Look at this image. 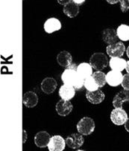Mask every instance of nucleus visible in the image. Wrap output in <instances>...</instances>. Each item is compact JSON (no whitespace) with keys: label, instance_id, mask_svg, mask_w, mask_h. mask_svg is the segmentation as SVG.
Returning <instances> with one entry per match:
<instances>
[{"label":"nucleus","instance_id":"bb28decb","mask_svg":"<svg viewBox=\"0 0 129 151\" xmlns=\"http://www.w3.org/2000/svg\"><path fill=\"white\" fill-rule=\"evenodd\" d=\"M57 1H58V2L60 4V5H64L67 3H68V2L72 1V0H57Z\"/></svg>","mask_w":129,"mask_h":151},{"label":"nucleus","instance_id":"2f4dec72","mask_svg":"<svg viewBox=\"0 0 129 151\" xmlns=\"http://www.w3.org/2000/svg\"><path fill=\"white\" fill-rule=\"evenodd\" d=\"M125 69H126V71H127L128 73H129V61H128L127 62V65H126Z\"/></svg>","mask_w":129,"mask_h":151},{"label":"nucleus","instance_id":"20e7f679","mask_svg":"<svg viewBox=\"0 0 129 151\" xmlns=\"http://www.w3.org/2000/svg\"><path fill=\"white\" fill-rule=\"evenodd\" d=\"M127 119V112L122 108H115L110 113V120L117 126L125 124Z\"/></svg>","mask_w":129,"mask_h":151},{"label":"nucleus","instance_id":"412c9836","mask_svg":"<svg viewBox=\"0 0 129 151\" xmlns=\"http://www.w3.org/2000/svg\"><path fill=\"white\" fill-rule=\"evenodd\" d=\"M77 72L81 78L85 79L93 75V67L90 63H81L77 66Z\"/></svg>","mask_w":129,"mask_h":151},{"label":"nucleus","instance_id":"9b49d317","mask_svg":"<svg viewBox=\"0 0 129 151\" xmlns=\"http://www.w3.org/2000/svg\"><path fill=\"white\" fill-rule=\"evenodd\" d=\"M50 139L51 136L48 132L46 131H41L34 136V143L38 147L43 148L48 146Z\"/></svg>","mask_w":129,"mask_h":151},{"label":"nucleus","instance_id":"a211bd4d","mask_svg":"<svg viewBox=\"0 0 129 151\" xmlns=\"http://www.w3.org/2000/svg\"><path fill=\"white\" fill-rule=\"evenodd\" d=\"M57 62L61 66L67 68L69 65L72 64V58L69 52L62 51L57 55Z\"/></svg>","mask_w":129,"mask_h":151},{"label":"nucleus","instance_id":"6ab92c4d","mask_svg":"<svg viewBox=\"0 0 129 151\" xmlns=\"http://www.w3.org/2000/svg\"><path fill=\"white\" fill-rule=\"evenodd\" d=\"M63 11L64 14L70 18L75 17L79 12V6L75 2L71 1L66 5H64Z\"/></svg>","mask_w":129,"mask_h":151},{"label":"nucleus","instance_id":"4be33fe9","mask_svg":"<svg viewBox=\"0 0 129 151\" xmlns=\"http://www.w3.org/2000/svg\"><path fill=\"white\" fill-rule=\"evenodd\" d=\"M117 34L119 39L122 41L129 40V26L127 25H120L117 29Z\"/></svg>","mask_w":129,"mask_h":151},{"label":"nucleus","instance_id":"f03ea898","mask_svg":"<svg viewBox=\"0 0 129 151\" xmlns=\"http://www.w3.org/2000/svg\"><path fill=\"white\" fill-rule=\"evenodd\" d=\"M95 122L90 117H84L77 124V129L78 132L84 136H89L95 129Z\"/></svg>","mask_w":129,"mask_h":151},{"label":"nucleus","instance_id":"2eb2a0df","mask_svg":"<svg viewBox=\"0 0 129 151\" xmlns=\"http://www.w3.org/2000/svg\"><path fill=\"white\" fill-rule=\"evenodd\" d=\"M44 30L48 34H51L56 31H59L61 28V23L59 19L51 17L47 19L43 25Z\"/></svg>","mask_w":129,"mask_h":151},{"label":"nucleus","instance_id":"0eeeda50","mask_svg":"<svg viewBox=\"0 0 129 151\" xmlns=\"http://www.w3.org/2000/svg\"><path fill=\"white\" fill-rule=\"evenodd\" d=\"M66 141L61 136H54L51 137L48 145L49 150L50 151H62L65 149Z\"/></svg>","mask_w":129,"mask_h":151},{"label":"nucleus","instance_id":"aec40b11","mask_svg":"<svg viewBox=\"0 0 129 151\" xmlns=\"http://www.w3.org/2000/svg\"><path fill=\"white\" fill-rule=\"evenodd\" d=\"M126 65L127 62L125 60L121 58H111L110 60L109 61V65L112 70L122 72L123 69H125Z\"/></svg>","mask_w":129,"mask_h":151},{"label":"nucleus","instance_id":"a878e982","mask_svg":"<svg viewBox=\"0 0 129 151\" xmlns=\"http://www.w3.org/2000/svg\"><path fill=\"white\" fill-rule=\"evenodd\" d=\"M120 8L123 13H125L129 9V0H120Z\"/></svg>","mask_w":129,"mask_h":151},{"label":"nucleus","instance_id":"9d476101","mask_svg":"<svg viewBox=\"0 0 129 151\" xmlns=\"http://www.w3.org/2000/svg\"><path fill=\"white\" fill-rule=\"evenodd\" d=\"M87 99L93 104H99L104 100L105 95L99 89L95 91H88L86 94Z\"/></svg>","mask_w":129,"mask_h":151},{"label":"nucleus","instance_id":"7c9ffc66","mask_svg":"<svg viewBox=\"0 0 129 151\" xmlns=\"http://www.w3.org/2000/svg\"><path fill=\"white\" fill-rule=\"evenodd\" d=\"M26 139H27L26 132H25V129H23V143H25V141H26Z\"/></svg>","mask_w":129,"mask_h":151},{"label":"nucleus","instance_id":"c756f323","mask_svg":"<svg viewBox=\"0 0 129 151\" xmlns=\"http://www.w3.org/2000/svg\"><path fill=\"white\" fill-rule=\"evenodd\" d=\"M106 1L111 5H114V4H117L120 2V0H106Z\"/></svg>","mask_w":129,"mask_h":151},{"label":"nucleus","instance_id":"393cba45","mask_svg":"<svg viewBox=\"0 0 129 151\" xmlns=\"http://www.w3.org/2000/svg\"><path fill=\"white\" fill-rule=\"evenodd\" d=\"M121 85L123 89L129 90V73L123 75L122 82Z\"/></svg>","mask_w":129,"mask_h":151},{"label":"nucleus","instance_id":"4468645a","mask_svg":"<svg viewBox=\"0 0 129 151\" xmlns=\"http://www.w3.org/2000/svg\"><path fill=\"white\" fill-rule=\"evenodd\" d=\"M58 83L57 81L52 78H46L41 83V89L44 93L49 95L53 93L56 89Z\"/></svg>","mask_w":129,"mask_h":151},{"label":"nucleus","instance_id":"423d86ee","mask_svg":"<svg viewBox=\"0 0 129 151\" xmlns=\"http://www.w3.org/2000/svg\"><path fill=\"white\" fill-rule=\"evenodd\" d=\"M66 144L71 149H78L81 147L84 142V139L81 133H73L67 136L65 139Z\"/></svg>","mask_w":129,"mask_h":151},{"label":"nucleus","instance_id":"b1692460","mask_svg":"<svg viewBox=\"0 0 129 151\" xmlns=\"http://www.w3.org/2000/svg\"><path fill=\"white\" fill-rule=\"evenodd\" d=\"M84 86L87 91H95L99 88V85L97 84L93 76L87 77L84 80Z\"/></svg>","mask_w":129,"mask_h":151},{"label":"nucleus","instance_id":"39448f33","mask_svg":"<svg viewBox=\"0 0 129 151\" xmlns=\"http://www.w3.org/2000/svg\"><path fill=\"white\" fill-rule=\"evenodd\" d=\"M106 51L110 58H120L124 55L125 47L122 42H117L115 43L109 44Z\"/></svg>","mask_w":129,"mask_h":151},{"label":"nucleus","instance_id":"f3484780","mask_svg":"<svg viewBox=\"0 0 129 151\" xmlns=\"http://www.w3.org/2000/svg\"><path fill=\"white\" fill-rule=\"evenodd\" d=\"M117 31L113 28H106L102 32V40L107 44L115 43L118 41Z\"/></svg>","mask_w":129,"mask_h":151},{"label":"nucleus","instance_id":"cd10ccee","mask_svg":"<svg viewBox=\"0 0 129 151\" xmlns=\"http://www.w3.org/2000/svg\"><path fill=\"white\" fill-rule=\"evenodd\" d=\"M72 2H74L75 4H77V5H81L85 2V0H72Z\"/></svg>","mask_w":129,"mask_h":151},{"label":"nucleus","instance_id":"1a4fd4ad","mask_svg":"<svg viewBox=\"0 0 129 151\" xmlns=\"http://www.w3.org/2000/svg\"><path fill=\"white\" fill-rule=\"evenodd\" d=\"M57 112L61 116H67L72 110V104L70 101L61 99L57 103L55 106Z\"/></svg>","mask_w":129,"mask_h":151},{"label":"nucleus","instance_id":"dca6fc26","mask_svg":"<svg viewBox=\"0 0 129 151\" xmlns=\"http://www.w3.org/2000/svg\"><path fill=\"white\" fill-rule=\"evenodd\" d=\"M22 102L28 108H33L38 103V97L37 94L32 91H28L23 95Z\"/></svg>","mask_w":129,"mask_h":151},{"label":"nucleus","instance_id":"f257e3e1","mask_svg":"<svg viewBox=\"0 0 129 151\" xmlns=\"http://www.w3.org/2000/svg\"><path fill=\"white\" fill-rule=\"evenodd\" d=\"M75 63H72L64 70L61 75V80L66 84H70L75 87V89H81L84 86V80L77 72Z\"/></svg>","mask_w":129,"mask_h":151},{"label":"nucleus","instance_id":"5701e85b","mask_svg":"<svg viewBox=\"0 0 129 151\" xmlns=\"http://www.w3.org/2000/svg\"><path fill=\"white\" fill-rule=\"evenodd\" d=\"M93 78H94V80L96 81L97 84L99 85V87H103L104 85L107 83V80H106V75L102 72H94L93 75H92Z\"/></svg>","mask_w":129,"mask_h":151},{"label":"nucleus","instance_id":"f8f14e48","mask_svg":"<svg viewBox=\"0 0 129 151\" xmlns=\"http://www.w3.org/2000/svg\"><path fill=\"white\" fill-rule=\"evenodd\" d=\"M125 102H129V90L124 89L115 95L113 99V106L115 108H122Z\"/></svg>","mask_w":129,"mask_h":151},{"label":"nucleus","instance_id":"7ed1b4c3","mask_svg":"<svg viewBox=\"0 0 129 151\" xmlns=\"http://www.w3.org/2000/svg\"><path fill=\"white\" fill-rule=\"evenodd\" d=\"M90 63L96 70H102L108 65L107 57L101 52H96L92 55L90 59Z\"/></svg>","mask_w":129,"mask_h":151},{"label":"nucleus","instance_id":"6e6552de","mask_svg":"<svg viewBox=\"0 0 129 151\" xmlns=\"http://www.w3.org/2000/svg\"><path fill=\"white\" fill-rule=\"evenodd\" d=\"M123 75L120 71L112 70L106 75L107 83L110 86H118L122 82Z\"/></svg>","mask_w":129,"mask_h":151},{"label":"nucleus","instance_id":"473e14b6","mask_svg":"<svg viewBox=\"0 0 129 151\" xmlns=\"http://www.w3.org/2000/svg\"><path fill=\"white\" fill-rule=\"evenodd\" d=\"M126 53H127V56L128 57V58H129V46L128 47L127 50H126Z\"/></svg>","mask_w":129,"mask_h":151},{"label":"nucleus","instance_id":"c85d7f7f","mask_svg":"<svg viewBox=\"0 0 129 151\" xmlns=\"http://www.w3.org/2000/svg\"><path fill=\"white\" fill-rule=\"evenodd\" d=\"M125 128L126 130L129 132V118H128L125 123Z\"/></svg>","mask_w":129,"mask_h":151},{"label":"nucleus","instance_id":"ddd939ff","mask_svg":"<svg viewBox=\"0 0 129 151\" xmlns=\"http://www.w3.org/2000/svg\"><path fill=\"white\" fill-rule=\"evenodd\" d=\"M75 87L72 85L64 83L59 89V95L61 99L65 101H70L75 95Z\"/></svg>","mask_w":129,"mask_h":151}]
</instances>
